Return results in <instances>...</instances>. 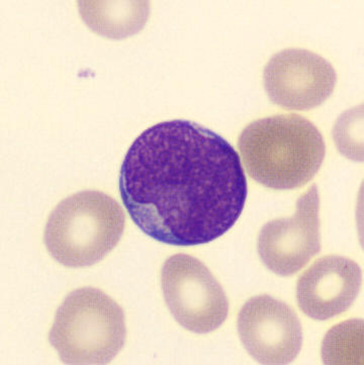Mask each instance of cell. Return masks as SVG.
I'll return each mask as SVG.
<instances>
[{
  "label": "cell",
  "instance_id": "obj_1",
  "mask_svg": "<svg viewBox=\"0 0 364 365\" xmlns=\"http://www.w3.org/2000/svg\"><path fill=\"white\" fill-rule=\"evenodd\" d=\"M119 188L142 232L172 246L220 238L238 221L248 195L237 151L214 130L187 120L145 130L125 156Z\"/></svg>",
  "mask_w": 364,
  "mask_h": 365
},
{
  "label": "cell",
  "instance_id": "obj_2",
  "mask_svg": "<svg viewBox=\"0 0 364 365\" xmlns=\"http://www.w3.org/2000/svg\"><path fill=\"white\" fill-rule=\"evenodd\" d=\"M238 147L253 180L279 190L310 182L326 154L318 128L296 113L254 120L241 133Z\"/></svg>",
  "mask_w": 364,
  "mask_h": 365
},
{
  "label": "cell",
  "instance_id": "obj_3",
  "mask_svg": "<svg viewBox=\"0 0 364 365\" xmlns=\"http://www.w3.org/2000/svg\"><path fill=\"white\" fill-rule=\"evenodd\" d=\"M125 224L124 211L110 195L98 190L74 193L50 215L46 247L64 267H91L118 245Z\"/></svg>",
  "mask_w": 364,
  "mask_h": 365
},
{
  "label": "cell",
  "instance_id": "obj_4",
  "mask_svg": "<svg viewBox=\"0 0 364 365\" xmlns=\"http://www.w3.org/2000/svg\"><path fill=\"white\" fill-rule=\"evenodd\" d=\"M124 311L100 289L70 292L55 315L49 341L67 364H105L126 342Z\"/></svg>",
  "mask_w": 364,
  "mask_h": 365
},
{
  "label": "cell",
  "instance_id": "obj_5",
  "mask_svg": "<svg viewBox=\"0 0 364 365\" xmlns=\"http://www.w3.org/2000/svg\"><path fill=\"white\" fill-rule=\"evenodd\" d=\"M164 299L176 321L192 332L206 334L220 327L229 313L223 287L197 258L176 254L161 269Z\"/></svg>",
  "mask_w": 364,
  "mask_h": 365
},
{
  "label": "cell",
  "instance_id": "obj_6",
  "mask_svg": "<svg viewBox=\"0 0 364 365\" xmlns=\"http://www.w3.org/2000/svg\"><path fill=\"white\" fill-rule=\"evenodd\" d=\"M319 209V192L314 185L298 198L293 217L264 225L257 248L265 267L281 277H291L320 252Z\"/></svg>",
  "mask_w": 364,
  "mask_h": 365
},
{
  "label": "cell",
  "instance_id": "obj_7",
  "mask_svg": "<svg viewBox=\"0 0 364 365\" xmlns=\"http://www.w3.org/2000/svg\"><path fill=\"white\" fill-rule=\"evenodd\" d=\"M337 74L331 64L316 53L286 49L267 62L264 88L272 103L293 110L317 108L330 98Z\"/></svg>",
  "mask_w": 364,
  "mask_h": 365
},
{
  "label": "cell",
  "instance_id": "obj_8",
  "mask_svg": "<svg viewBox=\"0 0 364 365\" xmlns=\"http://www.w3.org/2000/svg\"><path fill=\"white\" fill-rule=\"evenodd\" d=\"M241 341L253 359L264 364H288L303 345L300 319L288 304L270 296L252 297L238 317Z\"/></svg>",
  "mask_w": 364,
  "mask_h": 365
},
{
  "label": "cell",
  "instance_id": "obj_9",
  "mask_svg": "<svg viewBox=\"0 0 364 365\" xmlns=\"http://www.w3.org/2000/svg\"><path fill=\"white\" fill-rule=\"evenodd\" d=\"M361 284L363 272L358 263L343 256H325L313 263L298 279V307L314 320L334 318L350 308Z\"/></svg>",
  "mask_w": 364,
  "mask_h": 365
},
{
  "label": "cell",
  "instance_id": "obj_10",
  "mask_svg": "<svg viewBox=\"0 0 364 365\" xmlns=\"http://www.w3.org/2000/svg\"><path fill=\"white\" fill-rule=\"evenodd\" d=\"M322 359L325 364H363V321L332 328L323 341Z\"/></svg>",
  "mask_w": 364,
  "mask_h": 365
}]
</instances>
